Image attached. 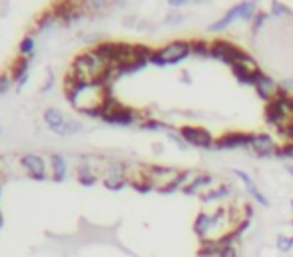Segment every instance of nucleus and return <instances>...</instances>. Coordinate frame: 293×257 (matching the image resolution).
<instances>
[{"label": "nucleus", "instance_id": "1", "mask_svg": "<svg viewBox=\"0 0 293 257\" xmlns=\"http://www.w3.org/2000/svg\"><path fill=\"white\" fill-rule=\"evenodd\" d=\"M44 120L50 126V131L56 133V135H72L80 128V124L76 120H66L62 116V112L56 110V108H46L44 110Z\"/></svg>", "mask_w": 293, "mask_h": 257}, {"label": "nucleus", "instance_id": "2", "mask_svg": "<svg viewBox=\"0 0 293 257\" xmlns=\"http://www.w3.org/2000/svg\"><path fill=\"white\" fill-rule=\"evenodd\" d=\"M189 44L187 42H171L165 48L157 50L151 54V60L155 64H171V62H179L187 52H189Z\"/></svg>", "mask_w": 293, "mask_h": 257}, {"label": "nucleus", "instance_id": "3", "mask_svg": "<svg viewBox=\"0 0 293 257\" xmlns=\"http://www.w3.org/2000/svg\"><path fill=\"white\" fill-rule=\"evenodd\" d=\"M22 165H24V169L28 171V175L34 181H44L46 179V163L38 155H26V157H22Z\"/></svg>", "mask_w": 293, "mask_h": 257}, {"label": "nucleus", "instance_id": "4", "mask_svg": "<svg viewBox=\"0 0 293 257\" xmlns=\"http://www.w3.org/2000/svg\"><path fill=\"white\" fill-rule=\"evenodd\" d=\"M50 161H52V169H54L52 171V179L54 181H62L64 175H66V161L60 155H52Z\"/></svg>", "mask_w": 293, "mask_h": 257}, {"label": "nucleus", "instance_id": "5", "mask_svg": "<svg viewBox=\"0 0 293 257\" xmlns=\"http://www.w3.org/2000/svg\"><path fill=\"white\" fill-rule=\"evenodd\" d=\"M26 74H28V60H26V56H20V58L14 62V66H12V78L20 80V78L26 76Z\"/></svg>", "mask_w": 293, "mask_h": 257}, {"label": "nucleus", "instance_id": "6", "mask_svg": "<svg viewBox=\"0 0 293 257\" xmlns=\"http://www.w3.org/2000/svg\"><path fill=\"white\" fill-rule=\"evenodd\" d=\"M126 185V179L124 177H106L104 179V187L106 189H112V191H118Z\"/></svg>", "mask_w": 293, "mask_h": 257}, {"label": "nucleus", "instance_id": "7", "mask_svg": "<svg viewBox=\"0 0 293 257\" xmlns=\"http://www.w3.org/2000/svg\"><path fill=\"white\" fill-rule=\"evenodd\" d=\"M34 50V38L32 36H24L22 42H20V54L26 56V54H32Z\"/></svg>", "mask_w": 293, "mask_h": 257}, {"label": "nucleus", "instance_id": "8", "mask_svg": "<svg viewBox=\"0 0 293 257\" xmlns=\"http://www.w3.org/2000/svg\"><path fill=\"white\" fill-rule=\"evenodd\" d=\"M10 74H2V76H0V94H2V92H6L8 90V86H10Z\"/></svg>", "mask_w": 293, "mask_h": 257}, {"label": "nucleus", "instance_id": "9", "mask_svg": "<svg viewBox=\"0 0 293 257\" xmlns=\"http://www.w3.org/2000/svg\"><path fill=\"white\" fill-rule=\"evenodd\" d=\"M94 175H82V177H78V183L80 185H84V187H88V185H94Z\"/></svg>", "mask_w": 293, "mask_h": 257}, {"label": "nucleus", "instance_id": "10", "mask_svg": "<svg viewBox=\"0 0 293 257\" xmlns=\"http://www.w3.org/2000/svg\"><path fill=\"white\" fill-rule=\"evenodd\" d=\"M0 133H2V126H0Z\"/></svg>", "mask_w": 293, "mask_h": 257}]
</instances>
